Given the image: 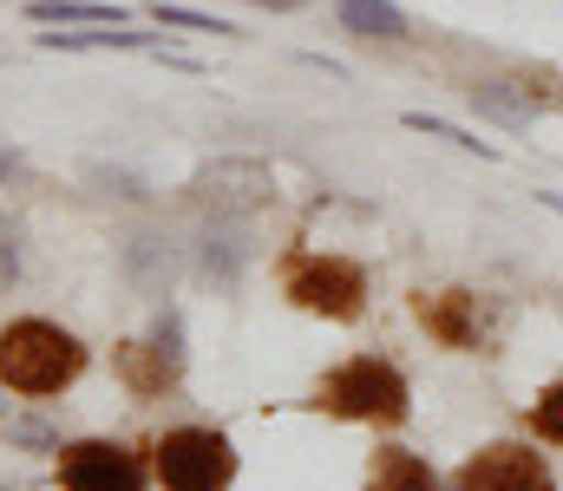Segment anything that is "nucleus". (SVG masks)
Masks as SVG:
<instances>
[{
	"label": "nucleus",
	"mask_w": 563,
	"mask_h": 491,
	"mask_svg": "<svg viewBox=\"0 0 563 491\" xmlns=\"http://www.w3.org/2000/svg\"><path fill=\"white\" fill-rule=\"evenodd\" d=\"M413 315H420V327L439 341V347H452V354H472V347L485 341L478 295H472V289H432V295H413Z\"/></svg>",
	"instance_id": "nucleus-8"
},
{
	"label": "nucleus",
	"mask_w": 563,
	"mask_h": 491,
	"mask_svg": "<svg viewBox=\"0 0 563 491\" xmlns=\"http://www.w3.org/2000/svg\"><path fill=\"white\" fill-rule=\"evenodd\" d=\"M40 26H125V7H99V0H33L26 7Z\"/></svg>",
	"instance_id": "nucleus-14"
},
{
	"label": "nucleus",
	"mask_w": 563,
	"mask_h": 491,
	"mask_svg": "<svg viewBox=\"0 0 563 491\" xmlns=\"http://www.w3.org/2000/svg\"><path fill=\"white\" fill-rule=\"evenodd\" d=\"M407 132L445 138V145H459V152H478V158H498V145H485V138H472V132H459L452 119H432V112H407Z\"/></svg>",
	"instance_id": "nucleus-16"
},
{
	"label": "nucleus",
	"mask_w": 563,
	"mask_h": 491,
	"mask_svg": "<svg viewBox=\"0 0 563 491\" xmlns=\"http://www.w3.org/2000/svg\"><path fill=\"white\" fill-rule=\"evenodd\" d=\"M263 7H308V0H263Z\"/></svg>",
	"instance_id": "nucleus-22"
},
{
	"label": "nucleus",
	"mask_w": 563,
	"mask_h": 491,
	"mask_svg": "<svg viewBox=\"0 0 563 491\" xmlns=\"http://www.w3.org/2000/svg\"><path fill=\"white\" fill-rule=\"evenodd\" d=\"M452 486L459 491H558V479H551V459L531 453L525 439H492V446H478L459 466Z\"/></svg>",
	"instance_id": "nucleus-5"
},
{
	"label": "nucleus",
	"mask_w": 563,
	"mask_h": 491,
	"mask_svg": "<svg viewBox=\"0 0 563 491\" xmlns=\"http://www.w3.org/2000/svg\"><path fill=\"white\" fill-rule=\"evenodd\" d=\"M79 373H86V347H79L59 322L26 315V322L0 327V387H7V393L46 400V393H66Z\"/></svg>",
	"instance_id": "nucleus-1"
},
{
	"label": "nucleus",
	"mask_w": 563,
	"mask_h": 491,
	"mask_svg": "<svg viewBox=\"0 0 563 491\" xmlns=\"http://www.w3.org/2000/svg\"><path fill=\"white\" fill-rule=\"evenodd\" d=\"M119 373H125V387L139 400H157L164 387H177V373H184V322L164 315L151 341H125L119 347Z\"/></svg>",
	"instance_id": "nucleus-7"
},
{
	"label": "nucleus",
	"mask_w": 563,
	"mask_h": 491,
	"mask_svg": "<svg viewBox=\"0 0 563 491\" xmlns=\"http://www.w3.org/2000/svg\"><path fill=\"white\" fill-rule=\"evenodd\" d=\"M40 46H59V53H106V46H119V53H139V46H151V33L86 26V33H40Z\"/></svg>",
	"instance_id": "nucleus-15"
},
{
	"label": "nucleus",
	"mask_w": 563,
	"mask_h": 491,
	"mask_svg": "<svg viewBox=\"0 0 563 491\" xmlns=\"http://www.w3.org/2000/svg\"><path fill=\"white\" fill-rule=\"evenodd\" d=\"M7 177H20V158H13V152H0V183H7Z\"/></svg>",
	"instance_id": "nucleus-21"
},
{
	"label": "nucleus",
	"mask_w": 563,
	"mask_h": 491,
	"mask_svg": "<svg viewBox=\"0 0 563 491\" xmlns=\"http://www.w3.org/2000/svg\"><path fill=\"white\" fill-rule=\"evenodd\" d=\"M531 433L551 439V446H563V380H551V387L531 400Z\"/></svg>",
	"instance_id": "nucleus-18"
},
{
	"label": "nucleus",
	"mask_w": 563,
	"mask_h": 491,
	"mask_svg": "<svg viewBox=\"0 0 563 491\" xmlns=\"http://www.w3.org/2000/svg\"><path fill=\"white\" fill-rule=\"evenodd\" d=\"M197 190L217 203V216H223V210H250V203L269 197V170H263V164H217V170L197 177Z\"/></svg>",
	"instance_id": "nucleus-10"
},
{
	"label": "nucleus",
	"mask_w": 563,
	"mask_h": 491,
	"mask_svg": "<svg viewBox=\"0 0 563 491\" xmlns=\"http://www.w3.org/2000/svg\"><path fill=\"white\" fill-rule=\"evenodd\" d=\"M0 426H7V400H0Z\"/></svg>",
	"instance_id": "nucleus-24"
},
{
	"label": "nucleus",
	"mask_w": 563,
	"mask_h": 491,
	"mask_svg": "<svg viewBox=\"0 0 563 491\" xmlns=\"http://www.w3.org/2000/svg\"><path fill=\"white\" fill-rule=\"evenodd\" d=\"M243 263H250V230L243 223H217L203 236V249H197V276L210 289H236L243 282Z\"/></svg>",
	"instance_id": "nucleus-9"
},
{
	"label": "nucleus",
	"mask_w": 563,
	"mask_h": 491,
	"mask_svg": "<svg viewBox=\"0 0 563 491\" xmlns=\"http://www.w3.org/2000/svg\"><path fill=\"white\" fill-rule=\"evenodd\" d=\"M13 276H20V249H13V230L0 236V295L13 289Z\"/></svg>",
	"instance_id": "nucleus-19"
},
{
	"label": "nucleus",
	"mask_w": 563,
	"mask_h": 491,
	"mask_svg": "<svg viewBox=\"0 0 563 491\" xmlns=\"http://www.w3.org/2000/svg\"><path fill=\"white\" fill-rule=\"evenodd\" d=\"M314 406L334 413V420H361V426H400L413 413V387L394 360L354 354V360H341L314 380Z\"/></svg>",
	"instance_id": "nucleus-2"
},
{
	"label": "nucleus",
	"mask_w": 563,
	"mask_h": 491,
	"mask_svg": "<svg viewBox=\"0 0 563 491\" xmlns=\"http://www.w3.org/2000/svg\"><path fill=\"white\" fill-rule=\"evenodd\" d=\"M151 479L164 491H230L236 446L217 426H177L151 446Z\"/></svg>",
	"instance_id": "nucleus-4"
},
{
	"label": "nucleus",
	"mask_w": 563,
	"mask_h": 491,
	"mask_svg": "<svg viewBox=\"0 0 563 491\" xmlns=\"http://www.w3.org/2000/svg\"><path fill=\"white\" fill-rule=\"evenodd\" d=\"M511 86H518V79H478V86H465V99H472L478 112H492L498 125H511V132H518V125H531L538 99H531V86H525V92H511Z\"/></svg>",
	"instance_id": "nucleus-13"
},
{
	"label": "nucleus",
	"mask_w": 563,
	"mask_h": 491,
	"mask_svg": "<svg viewBox=\"0 0 563 491\" xmlns=\"http://www.w3.org/2000/svg\"><path fill=\"white\" fill-rule=\"evenodd\" d=\"M7 433H13L20 446H53V433H46V426H33V420H20V426H7Z\"/></svg>",
	"instance_id": "nucleus-20"
},
{
	"label": "nucleus",
	"mask_w": 563,
	"mask_h": 491,
	"mask_svg": "<svg viewBox=\"0 0 563 491\" xmlns=\"http://www.w3.org/2000/svg\"><path fill=\"white\" fill-rule=\"evenodd\" d=\"M282 295L301 309V315H321V322H354L367 309V269L347 263V256H308L295 249L282 263Z\"/></svg>",
	"instance_id": "nucleus-3"
},
{
	"label": "nucleus",
	"mask_w": 563,
	"mask_h": 491,
	"mask_svg": "<svg viewBox=\"0 0 563 491\" xmlns=\"http://www.w3.org/2000/svg\"><path fill=\"white\" fill-rule=\"evenodd\" d=\"M59 491H144V459L125 439H79L59 446Z\"/></svg>",
	"instance_id": "nucleus-6"
},
{
	"label": "nucleus",
	"mask_w": 563,
	"mask_h": 491,
	"mask_svg": "<svg viewBox=\"0 0 563 491\" xmlns=\"http://www.w3.org/2000/svg\"><path fill=\"white\" fill-rule=\"evenodd\" d=\"M151 20H157V26H184V33H236L230 20L197 13V7H177V0H151Z\"/></svg>",
	"instance_id": "nucleus-17"
},
{
	"label": "nucleus",
	"mask_w": 563,
	"mask_h": 491,
	"mask_svg": "<svg viewBox=\"0 0 563 491\" xmlns=\"http://www.w3.org/2000/svg\"><path fill=\"white\" fill-rule=\"evenodd\" d=\"M334 20L354 33V40H413V20L394 7V0H334Z\"/></svg>",
	"instance_id": "nucleus-12"
},
{
	"label": "nucleus",
	"mask_w": 563,
	"mask_h": 491,
	"mask_svg": "<svg viewBox=\"0 0 563 491\" xmlns=\"http://www.w3.org/2000/svg\"><path fill=\"white\" fill-rule=\"evenodd\" d=\"M367 491H439V472L413 446H380L367 459Z\"/></svg>",
	"instance_id": "nucleus-11"
},
{
	"label": "nucleus",
	"mask_w": 563,
	"mask_h": 491,
	"mask_svg": "<svg viewBox=\"0 0 563 491\" xmlns=\"http://www.w3.org/2000/svg\"><path fill=\"white\" fill-rule=\"evenodd\" d=\"M544 203H551V210H563V197H544Z\"/></svg>",
	"instance_id": "nucleus-23"
}]
</instances>
